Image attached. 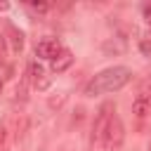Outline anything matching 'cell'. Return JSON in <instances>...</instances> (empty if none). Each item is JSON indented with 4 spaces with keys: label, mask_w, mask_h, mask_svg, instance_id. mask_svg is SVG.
Returning <instances> with one entry per match:
<instances>
[{
    "label": "cell",
    "mask_w": 151,
    "mask_h": 151,
    "mask_svg": "<svg viewBox=\"0 0 151 151\" xmlns=\"http://www.w3.org/2000/svg\"><path fill=\"white\" fill-rule=\"evenodd\" d=\"M132 80V71L127 66H109L104 71H99L85 87V94L87 97H94V94H104V92H118L123 90L127 83Z\"/></svg>",
    "instance_id": "obj_1"
},
{
    "label": "cell",
    "mask_w": 151,
    "mask_h": 151,
    "mask_svg": "<svg viewBox=\"0 0 151 151\" xmlns=\"http://www.w3.org/2000/svg\"><path fill=\"white\" fill-rule=\"evenodd\" d=\"M116 116V104L113 101H104L94 116V125H92V146H101L104 144V137H106V130L111 125V118Z\"/></svg>",
    "instance_id": "obj_2"
},
{
    "label": "cell",
    "mask_w": 151,
    "mask_h": 151,
    "mask_svg": "<svg viewBox=\"0 0 151 151\" xmlns=\"http://www.w3.org/2000/svg\"><path fill=\"white\" fill-rule=\"evenodd\" d=\"M123 142H125V125H123L120 116L116 113V116L111 118V125H109V130H106V137H104L101 149H104V151H120V149H123Z\"/></svg>",
    "instance_id": "obj_3"
},
{
    "label": "cell",
    "mask_w": 151,
    "mask_h": 151,
    "mask_svg": "<svg viewBox=\"0 0 151 151\" xmlns=\"http://www.w3.org/2000/svg\"><path fill=\"white\" fill-rule=\"evenodd\" d=\"M61 52H64V45L59 42V38H42L35 42V57H40V59L54 61Z\"/></svg>",
    "instance_id": "obj_4"
},
{
    "label": "cell",
    "mask_w": 151,
    "mask_h": 151,
    "mask_svg": "<svg viewBox=\"0 0 151 151\" xmlns=\"http://www.w3.org/2000/svg\"><path fill=\"white\" fill-rule=\"evenodd\" d=\"M132 113L142 120V118H149L151 116V92L149 90H139L137 92V97L132 99Z\"/></svg>",
    "instance_id": "obj_5"
},
{
    "label": "cell",
    "mask_w": 151,
    "mask_h": 151,
    "mask_svg": "<svg viewBox=\"0 0 151 151\" xmlns=\"http://www.w3.org/2000/svg\"><path fill=\"white\" fill-rule=\"evenodd\" d=\"M26 76H28V80H31L33 87H38V90H47V87H50V80H47V76H45V66H42V64L31 61Z\"/></svg>",
    "instance_id": "obj_6"
},
{
    "label": "cell",
    "mask_w": 151,
    "mask_h": 151,
    "mask_svg": "<svg viewBox=\"0 0 151 151\" xmlns=\"http://www.w3.org/2000/svg\"><path fill=\"white\" fill-rule=\"evenodd\" d=\"M73 59H76V57H73V52L64 47V52H61V54H59V57L52 61V73H64L66 68H71Z\"/></svg>",
    "instance_id": "obj_7"
},
{
    "label": "cell",
    "mask_w": 151,
    "mask_h": 151,
    "mask_svg": "<svg viewBox=\"0 0 151 151\" xmlns=\"http://www.w3.org/2000/svg\"><path fill=\"white\" fill-rule=\"evenodd\" d=\"M7 31H9V40H12V52H19V50L24 47V35H21V31H17L14 26H7Z\"/></svg>",
    "instance_id": "obj_8"
},
{
    "label": "cell",
    "mask_w": 151,
    "mask_h": 151,
    "mask_svg": "<svg viewBox=\"0 0 151 151\" xmlns=\"http://www.w3.org/2000/svg\"><path fill=\"white\" fill-rule=\"evenodd\" d=\"M142 52L144 54H151V31L144 33V40H142Z\"/></svg>",
    "instance_id": "obj_9"
},
{
    "label": "cell",
    "mask_w": 151,
    "mask_h": 151,
    "mask_svg": "<svg viewBox=\"0 0 151 151\" xmlns=\"http://www.w3.org/2000/svg\"><path fill=\"white\" fill-rule=\"evenodd\" d=\"M31 9H35V12H47V9H50V2H38V0H33V2H31Z\"/></svg>",
    "instance_id": "obj_10"
},
{
    "label": "cell",
    "mask_w": 151,
    "mask_h": 151,
    "mask_svg": "<svg viewBox=\"0 0 151 151\" xmlns=\"http://www.w3.org/2000/svg\"><path fill=\"white\" fill-rule=\"evenodd\" d=\"M5 144H7V127L0 125V151L5 149Z\"/></svg>",
    "instance_id": "obj_11"
},
{
    "label": "cell",
    "mask_w": 151,
    "mask_h": 151,
    "mask_svg": "<svg viewBox=\"0 0 151 151\" xmlns=\"http://www.w3.org/2000/svg\"><path fill=\"white\" fill-rule=\"evenodd\" d=\"M142 14H144L146 24H151V5H144V7H142Z\"/></svg>",
    "instance_id": "obj_12"
},
{
    "label": "cell",
    "mask_w": 151,
    "mask_h": 151,
    "mask_svg": "<svg viewBox=\"0 0 151 151\" xmlns=\"http://www.w3.org/2000/svg\"><path fill=\"white\" fill-rule=\"evenodd\" d=\"M5 64V40H2V35H0V66Z\"/></svg>",
    "instance_id": "obj_13"
},
{
    "label": "cell",
    "mask_w": 151,
    "mask_h": 151,
    "mask_svg": "<svg viewBox=\"0 0 151 151\" xmlns=\"http://www.w3.org/2000/svg\"><path fill=\"white\" fill-rule=\"evenodd\" d=\"M5 9H9V2H0V12H5Z\"/></svg>",
    "instance_id": "obj_14"
},
{
    "label": "cell",
    "mask_w": 151,
    "mask_h": 151,
    "mask_svg": "<svg viewBox=\"0 0 151 151\" xmlns=\"http://www.w3.org/2000/svg\"><path fill=\"white\" fill-rule=\"evenodd\" d=\"M0 92H2V80H0Z\"/></svg>",
    "instance_id": "obj_15"
},
{
    "label": "cell",
    "mask_w": 151,
    "mask_h": 151,
    "mask_svg": "<svg viewBox=\"0 0 151 151\" xmlns=\"http://www.w3.org/2000/svg\"><path fill=\"white\" fill-rule=\"evenodd\" d=\"M149 151H151V142H149Z\"/></svg>",
    "instance_id": "obj_16"
}]
</instances>
